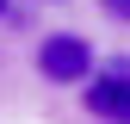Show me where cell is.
Listing matches in <instances>:
<instances>
[{"instance_id":"2","label":"cell","mask_w":130,"mask_h":124,"mask_svg":"<svg viewBox=\"0 0 130 124\" xmlns=\"http://www.w3.org/2000/svg\"><path fill=\"white\" fill-rule=\"evenodd\" d=\"M87 105L105 124H130V62H111L99 81H87Z\"/></svg>"},{"instance_id":"1","label":"cell","mask_w":130,"mask_h":124,"mask_svg":"<svg viewBox=\"0 0 130 124\" xmlns=\"http://www.w3.org/2000/svg\"><path fill=\"white\" fill-rule=\"evenodd\" d=\"M37 68H43V81L74 87V81H87V74H93V43L74 37V31H50V37L37 43Z\"/></svg>"},{"instance_id":"4","label":"cell","mask_w":130,"mask_h":124,"mask_svg":"<svg viewBox=\"0 0 130 124\" xmlns=\"http://www.w3.org/2000/svg\"><path fill=\"white\" fill-rule=\"evenodd\" d=\"M0 12H6V0H0Z\"/></svg>"},{"instance_id":"3","label":"cell","mask_w":130,"mask_h":124,"mask_svg":"<svg viewBox=\"0 0 130 124\" xmlns=\"http://www.w3.org/2000/svg\"><path fill=\"white\" fill-rule=\"evenodd\" d=\"M105 6V19H118V25H130V0H99Z\"/></svg>"}]
</instances>
